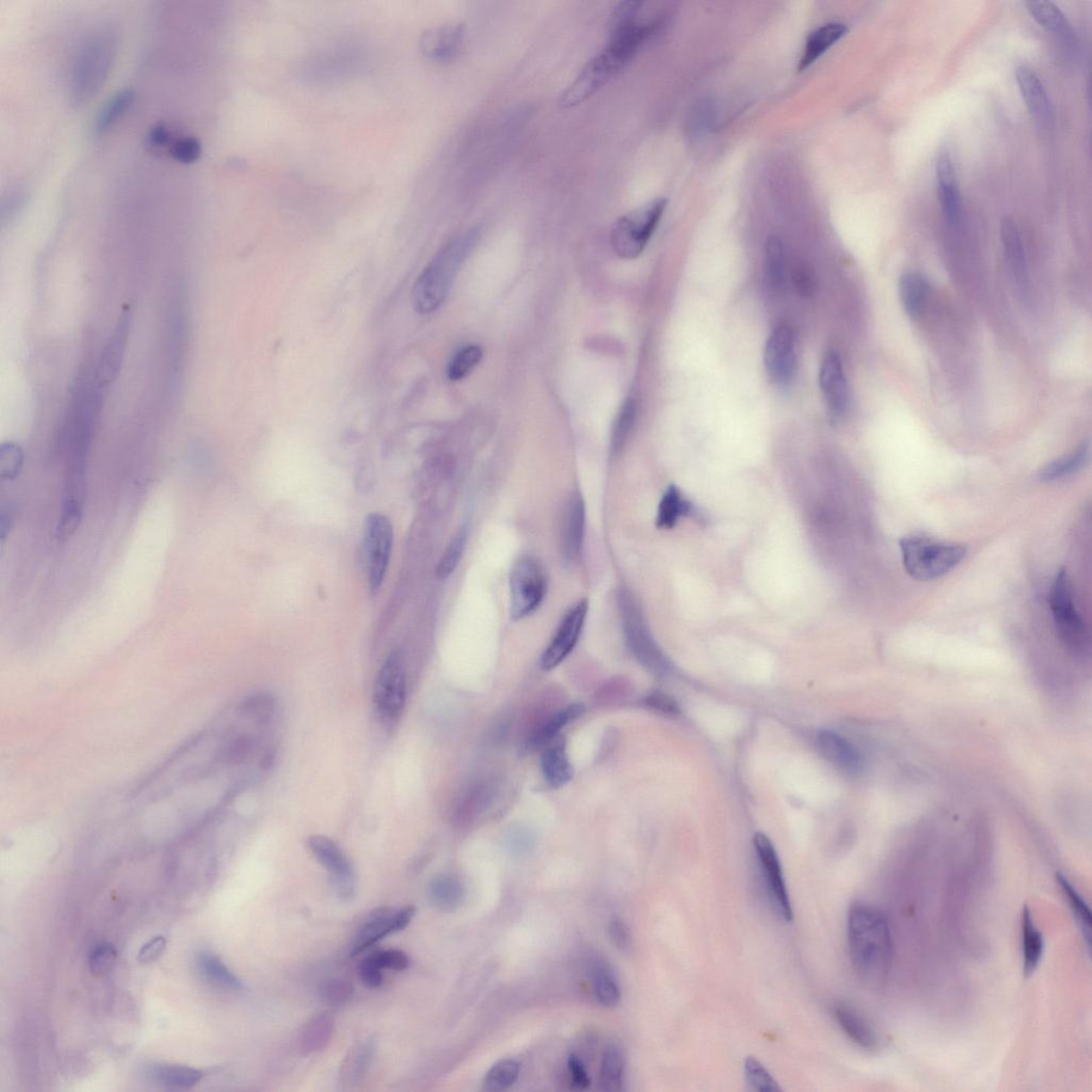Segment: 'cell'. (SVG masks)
<instances>
[{
    "mask_svg": "<svg viewBox=\"0 0 1092 1092\" xmlns=\"http://www.w3.org/2000/svg\"><path fill=\"white\" fill-rule=\"evenodd\" d=\"M354 985L346 979H332L323 988V996L326 1002L332 1005H341L347 1002L354 995Z\"/></svg>",
    "mask_w": 1092,
    "mask_h": 1092,
    "instance_id": "f5cc1de1",
    "label": "cell"
},
{
    "mask_svg": "<svg viewBox=\"0 0 1092 1092\" xmlns=\"http://www.w3.org/2000/svg\"><path fill=\"white\" fill-rule=\"evenodd\" d=\"M567 1073H569L570 1082L574 1088L579 1090L589 1088L590 1077L584 1060L579 1055L576 1053L570 1055L567 1059Z\"/></svg>",
    "mask_w": 1092,
    "mask_h": 1092,
    "instance_id": "11a10c76",
    "label": "cell"
},
{
    "mask_svg": "<svg viewBox=\"0 0 1092 1092\" xmlns=\"http://www.w3.org/2000/svg\"><path fill=\"white\" fill-rule=\"evenodd\" d=\"M928 293V283L918 273L904 274L899 280V297L904 310L909 316L916 319L923 310Z\"/></svg>",
    "mask_w": 1092,
    "mask_h": 1092,
    "instance_id": "4dcf8cb0",
    "label": "cell"
},
{
    "mask_svg": "<svg viewBox=\"0 0 1092 1092\" xmlns=\"http://www.w3.org/2000/svg\"><path fill=\"white\" fill-rule=\"evenodd\" d=\"M359 975L362 983L368 987V988H378L384 983L382 968L376 964L372 956H368L367 958L361 962Z\"/></svg>",
    "mask_w": 1092,
    "mask_h": 1092,
    "instance_id": "9f6ffc18",
    "label": "cell"
},
{
    "mask_svg": "<svg viewBox=\"0 0 1092 1092\" xmlns=\"http://www.w3.org/2000/svg\"><path fill=\"white\" fill-rule=\"evenodd\" d=\"M154 1081L166 1088L187 1090L195 1087L205 1077V1072L181 1065H154L147 1069Z\"/></svg>",
    "mask_w": 1092,
    "mask_h": 1092,
    "instance_id": "f1b7e54d",
    "label": "cell"
},
{
    "mask_svg": "<svg viewBox=\"0 0 1092 1092\" xmlns=\"http://www.w3.org/2000/svg\"><path fill=\"white\" fill-rule=\"evenodd\" d=\"M587 600H582L566 614L561 621L551 644L543 652L540 665L542 669L556 668L570 656L578 643L588 613Z\"/></svg>",
    "mask_w": 1092,
    "mask_h": 1092,
    "instance_id": "9a60e30c",
    "label": "cell"
},
{
    "mask_svg": "<svg viewBox=\"0 0 1092 1092\" xmlns=\"http://www.w3.org/2000/svg\"><path fill=\"white\" fill-rule=\"evenodd\" d=\"M764 276L767 286L780 292L786 282V250L781 239L771 237L765 246Z\"/></svg>",
    "mask_w": 1092,
    "mask_h": 1092,
    "instance_id": "836d02e7",
    "label": "cell"
},
{
    "mask_svg": "<svg viewBox=\"0 0 1092 1092\" xmlns=\"http://www.w3.org/2000/svg\"><path fill=\"white\" fill-rule=\"evenodd\" d=\"M428 894L431 902L442 911L453 912L459 908L466 897L465 886L452 874H440L430 881Z\"/></svg>",
    "mask_w": 1092,
    "mask_h": 1092,
    "instance_id": "4316f807",
    "label": "cell"
},
{
    "mask_svg": "<svg viewBox=\"0 0 1092 1092\" xmlns=\"http://www.w3.org/2000/svg\"><path fill=\"white\" fill-rule=\"evenodd\" d=\"M520 1076V1065L514 1059L499 1060L487 1071L484 1089L490 1092L505 1091L512 1087Z\"/></svg>",
    "mask_w": 1092,
    "mask_h": 1092,
    "instance_id": "60d3db41",
    "label": "cell"
},
{
    "mask_svg": "<svg viewBox=\"0 0 1092 1092\" xmlns=\"http://www.w3.org/2000/svg\"><path fill=\"white\" fill-rule=\"evenodd\" d=\"M592 980L597 1001L604 1007L613 1008L620 1003L621 991L612 968L606 961L595 958L592 961Z\"/></svg>",
    "mask_w": 1092,
    "mask_h": 1092,
    "instance_id": "1f68e13d",
    "label": "cell"
},
{
    "mask_svg": "<svg viewBox=\"0 0 1092 1092\" xmlns=\"http://www.w3.org/2000/svg\"><path fill=\"white\" fill-rule=\"evenodd\" d=\"M1090 455V446L1088 442H1083L1076 450H1073L1069 455L1060 456L1054 460L1051 464L1047 465L1042 468L1039 476L1041 480L1054 481L1071 476V475L1081 470L1087 464Z\"/></svg>",
    "mask_w": 1092,
    "mask_h": 1092,
    "instance_id": "e575fe53",
    "label": "cell"
},
{
    "mask_svg": "<svg viewBox=\"0 0 1092 1092\" xmlns=\"http://www.w3.org/2000/svg\"><path fill=\"white\" fill-rule=\"evenodd\" d=\"M147 139H149V144L153 147H163L170 144L171 135L168 128L163 125H158L151 129Z\"/></svg>",
    "mask_w": 1092,
    "mask_h": 1092,
    "instance_id": "6125c7cd",
    "label": "cell"
},
{
    "mask_svg": "<svg viewBox=\"0 0 1092 1092\" xmlns=\"http://www.w3.org/2000/svg\"><path fill=\"white\" fill-rule=\"evenodd\" d=\"M394 543L390 519L382 514H370L366 523V555L369 590L377 594L385 582Z\"/></svg>",
    "mask_w": 1092,
    "mask_h": 1092,
    "instance_id": "8fae6325",
    "label": "cell"
},
{
    "mask_svg": "<svg viewBox=\"0 0 1092 1092\" xmlns=\"http://www.w3.org/2000/svg\"><path fill=\"white\" fill-rule=\"evenodd\" d=\"M820 390L833 416L840 417L849 406V387L841 357L831 353L825 357L819 373Z\"/></svg>",
    "mask_w": 1092,
    "mask_h": 1092,
    "instance_id": "ac0fdd59",
    "label": "cell"
},
{
    "mask_svg": "<svg viewBox=\"0 0 1092 1092\" xmlns=\"http://www.w3.org/2000/svg\"><path fill=\"white\" fill-rule=\"evenodd\" d=\"M307 847L326 872L330 873L339 897L344 900L353 899L356 894L355 871L341 847L324 836H313L308 838Z\"/></svg>",
    "mask_w": 1092,
    "mask_h": 1092,
    "instance_id": "5bb4252c",
    "label": "cell"
},
{
    "mask_svg": "<svg viewBox=\"0 0 1092 1092\" xmlns=\"http://www.w3.org/2000/svg\"><path fill=\"white\" fill-rule=\"evenodd\" d=\"M467 541V532L466 528H462L450 540L446 550L444 551L442 557L436 566V576L439 579H446L458 566L462 555H464Z\"/></svg>",
    "mask_w": 1092,
    "mask_h": 1092,
    "instance_id": "ee69618b",
    "label": "cell"
},
{
    "mask_svg": "<svg viewBox=\"0 0 1092 1092\" xmlns=\"http://www.w3.org/2000/svg\"><path fill=\"white\" fill-rule=\"evenodd\" d=\"M24 450L15 442L4 443L0 447V478L14 481L22 472Z\"/></svg>",
    "mask_w": 1092,
    "mask_h": 1092,
    "instance_id": "bcb514c9",
    "label": "cell"
},
{
    "mask_svg": "<svg viewBox=\"0 0 1092 1092\" xmlns=\"http://www.w3.org/2000/svg\"><path fill=\"white\" fill-rule=\"evenodd\" d=\"M132 322L131 311L126 310L123 312L118 323L115 325L113 335L110 336L107 344L105 345L100 361H98L95 369L96 380L98 385L103 387H107L111 382H114L118 377L123 360H125Z\"/></svg>",
    "mask_w": 1092,
    "mask_h": 1092,
    "instance_id": "e0dca14e",
    "label": "cell"
},
{
    "mask_svg": "<svg viewBox=\"0 0 1092 1092\" xmlns=\"http://www.w3.org/2000/svg\"><path fill=\"white\" fill-rule=\"evenodd\" d=\"M166 939L164 936L153 937L149 942L141 947L138 954V961L140 964L147 965L155 961L160 957L165 949Z\"/></svg>",
    "mask_w": 1092,
    "mask_h": 1092,
    "instance_id": "680465c9",
    "label": "cell"
},
{
    "mask_svg": "<svg viewBox=\"0 0 1092 1092\" xmlns=\"http://www.w3.org/2000/svg\"><path fill=\"white\" fill-rule=\"evenodd\" d=\"M1023 972L1027 977L1037 970L1045 952V940L1034 921L1032 911L1024 907L1021 916Z\"/></svg>",
    "mask_w": 1092,
    "mask_h": 1092,
    "instance_id": "d4e9b609",
    "label": "cell"
},
{
    "mask_svg": "<svg viewBox=\"0 0 1092 1092\" xmlns=\"http://www.w3.org/2000/svg\"><path fill=\"white\" fill-rule=\"evenodd\" d=\"M608 934L615 946L620 949L631 947L632 937L627 925L619 917H614L609 923Z\"/></svg>",
    "mask_w": 1092,
    "mask_h": 1092,
    "instance_id": "6f0895ef",
    "label": "cell"
},
{
    "mask_svg": "<svg viewBox=\"0 0 1092 1092\" xmlns=\"http://www.w3.org/2000/svg\"><path fill=\"white\" fill-rule=\"evenodd\" d=\"M1016 79L1029 113L1041 125H1047L1051 119V103L1039 77L1028 67L1020 66L1017 67Z\"/></svg>",
    "mask_w": 1092,
    "mask_h": 1092,
    "instance_id": "603a6c76",
    "label": "cell"
},
{
    "mask_svg": "<svg viewBox=\"0 0 1092 1092\" xmlns=\"http://www.w3.org/2000/svg\"><path fill=\"white\" fill-rule=\"evenodd\" d=\"M1029 15L1048 33L1068 36L1071 28L1063 12L1050 2L1027 3Z\"/></svg>",
    "mask_w": 1092,
    "mask_h": 1092,
    "instance_id": "ab89813d",
    "label": "cell"
},
{
    "mask_svg": "<svg viewBox=\"0 0 1092 1092\" xmlns=\"http://www.w3.org/2000/svg\"><path fill=\"white\" fill-rule=\"evenodd\" d=\"M636 413V403L634 400L626 401L615 423L613 431V449L615 452H619L625 446L629 433H631L633 428Z\"/></svg>",
    "mask_w": 1092,
    "mask_h": 1092,
    "instance_id": "681fc988",
    "label": "cell"
},
{
    "mask_svg": "<svg viewBox=\"0 0 1092 1092\" xmlns=\"http://www.w3.org/2000/svg\"><path fill=\"white\" fill-rule=\"evenodd\" d=\"M625 1055L622 1048L616 1044L606 1047L602 1055L598 1083L604 1091H618L622 1087L625 1077Z\"/></svg>",
    "mask_w": 1092,
    "mask_h": 1092,
    "instance_id": "d6a6232c",
    "label": "cell"
},
{
    "mask_svg": "<svg viewBox=\"0 0 1092 1092\" xmlns=\"http://www.w3.org/2000/svg\"><path fill=\"white\" fill-rule=\"evenodd\" d=\"M745 1075L746 1083L756 1091L771 1092L780 1091V1086L776 1082L773 1076L768 1070L755 1057H748L745 1061Z\"/></svg>",
    "mask_w": 1092,
    "mask_h": 1092,
    "instance_id": "7dc6e473",
    "label": "cell"
},
{
    "mask_svg": "<svg viewBox=\"0 0 1092 1092\" xmlns=\"http://www.w3.org/2000/svg\"><path fill=\"white\" fill-rule=\"evenodd\" d=\"M466 34L465 25L462 24H447L430 29L423 35V52L436 61L454 59L464 46Z\"/></svg>",
    "mask_w": 1092,
    "mask_h": 1092,
    "instance_id": "44dd1931",
    "label": "cell"
},
{
    "mask_svg": "<svg viewBox=\"0 0 1092 1092\" xmlns=\"http://www.w3.org/2000/svg\"><path fill=\"white\" fill-rule=\"evenodd\" d=\"M764 364L771 380L786 385L796 369L795 338L787 326L780 325L771 333L764 351Z\"/></svg>",
    "mask_w": 1092,
    "mask_h": 1092,
    "instance_id": "2e32d148",
    "label": "cell"
},
{
    "mask_svg": "<svg viewBox=\"0 0 1092 1092\" xmlns=\"http://www.w3.org/2000/svg\"><path fill=\"white\" fill-rule=\"evenodd\" d=\"M14 521H15L14 510H12L11 508H9V509L3 508L2 516H0V536H2L3 541L5 539V536H8L9 530L12 528V524H14Z\"/></svg>",
    "mask_w": 1092,
    "mask_h": 1092,
    "instance_id": "be15d7a7",
    "label": "cell"
},
{
    "mask_svg": "<svg viewBox=\"0 0 1092 1092\" xmlns=\"http://www.w3.org/2000/svg\"><path fill=\"white\" fill-rule=\"evenodd\" d=\"M413 906L404 907L399 910L391 907H382L370 912L357 933L351 956L360 955L375 946L386 937L403 931L409 927L416 916Z\"/></svg>",
    "mask_w": 1092,
    "mask_h": 1092,
    "instance_id": "4fadbf2b",
    "label": "cell"
},
{
    "mask_svg": "<svg viewBox=\"0 0 1092 1092\" xmlns=\"http://www.w3.org/2000/svg\"><path fill=\"white\" fill-rule=\"evenodd\" d=\"M649 39V33L641 25L613 30L606 46L588 61L563 92L560 96L561 106H577L594 96L634 58L638 49Z\"/></svg>",
    "mask_w": 1092,
    "mask_h": 1092,
    "instance_id": "7a4b0ae2",
    "label": "cell"
},
{
    "mask_svg": "<svg viewBox=\"0 0 1092 1092\" xmlns=\"http://www.w3.org/2000/svg\"><path fill=\"white\" fill-rule=\"evenodd\" d=\"M478 238V230L472 228L460 234L437 253L413 288V307L417 313H434L446 302L456 274L471 255Z\"/></svg>",
    "mask_w": 1092,
    "mask_h": 1092,
    "instance_id": "3957f363",
    "label": "cell"
},
{
    "mask_svg": "<svg viewBox=\"0 0 1092 1092\" xmlns=\"http://www.w3.org/2000/svg\"><path fill=\"white\" fill-rule=\"evenodd\" d=\"M1001 238L1006 262L1013 270L1016 279L1024 282L1027 276L1026 255L1019 230L1013 219L1005 218L1002 221Z\"/></svg>",
    "mask_w": 1092,
    "mask_h": 1092,
    "instance_id": "f546056e",
    "label": "cell"
},
{
    "mask_svg": "<svg viewBox=\"0 0 1092 1092\" xmlns=\"http://www.w3.org/2000/svg\"><path fill=\"white\" fill-rule=\"evenodd\" d=\"M900 551L907 573L917 581L927 582L952 571L966 557L967 548L960 543L911 536L900 540Z\"/></svg>",
    "mask_w": 1092,
    "mask_h": 1092,
    "instance_id": "277c9868",
    "label": "cell"
},
{
    "mask_svg": "<svg viewBox=\"0 0 1092 1092\" xmlns=\"http://www.w3.org/2000/svg\"><path fill=\"white\" fill-rule=\"evenodd\" d=\"M667 200L654 199L616 221L612 231L614 251L625 260H634L644 252L662 219Z\"/></svg>",
    "mask_w": 1092,
    "mask_h": 1092,
    "instance_id": "5b68a950",
    "label": "cell"
},
{
    "mask_svg": "<svg viewBox=\"0 0 1092 1092\" xmlns=\"http://www.w3.org/2000/svg\"><path fill=\"white\" fill-rule=\"evenodd\" d=\"M483 349L479 346H467L459 351L449 363L448 378L452 381L465 379L483 359Z\"/></svg>",
    "mask_w": 1092,
    "mask_h": 1092,
    "instance_id": "f6af8a7d",
    "label": "cell"
},
{
    "mask_svg": "<svg viewBox=\"0 0 1092 1092\" xmlns=\"http://www.w3.org/2000/svg\"><path fill=\"white\" fill-rule=\"evenodd\" d=\"M646 703H647V706H650L653 708L658 709V711L663 712L665 714H677L678 713V708L676 706V703L674 700H672L671 698H669L668 696H666V695H663L660 693L652 694L649 696H647Z\"/></svg>",
    "mask_w": 1092,
    "mask_h": 1092,
    "instance_id": "94428289",
    "label": "cell"
},
{
    "mask_svg": "<svg viewBox=\"0 0 1092 1092\" xmlns=\"http://www.w3.org/2000/svg\"><path fill=\"white\" fill-rule=\"evenodd\" d=\"M586 510L579 496L571 497L567 503L563 528H561V548L566 564H574L581 557L585 536Z\"/></svg>",
    "mask_w": 1092,
    "mask_h": 1092,
    "instance_id": "ffe728a7",
    "label": "cell"
},
{
    "mask_svg": "<svg viewBox=\"0 0 1092 1092\" xmlns=\"http://www.w3.org/2000/svg\"><path fill=\"white\" fill-rule=\"evenodd\" d=\"M197 967L208 982L228 990L242 989V983L225 962L211 953H201L196 959Z\"/></svg>",
    "mask_w": 1092,
    "mask_h": 1092,
    "instance_id": "d590c367",
    "label": "cell"
},
{
    "mask_svg": "<svg viewBox=\"0 0 1092 1092\" xmlns=\"http://www.w3.org/2000/svg\"><path fill=\"white\" fill-rule=\"evenodd\" d=\"M406 700V677L403 656L394 651L387 656L376 677L374 703L382 721L393 724L404 712Z\"/></svg>",
    "mask_w": 1092,
    "mask_h": 1092,
    "instance_id": "30bf717a",
    "label": "cell"
},
{
    "mask_svg": "<svg viewBox=\"0 0 1092 1092\" xmlns=\"http://www.w3.org/2000/svg\"><path fill=\"white\" fill-rule=\"evenodd\" d=\"M754 842L764 879L766 882L770 904L783 921L792 922L794 912L791 899L788 897L785 876H783L779 857L776 855L774 845L763 833H757Z\"/></svg>",
    "mask_w": 1092,
    "mask_h": 1092,
    "instance_id": "7c38bea8",
    "label": "cell"
},
{
    "mask_svg": "<svg viewBox=\"0 0 1092 1092\" xmlns=\"http://www.w3.org/2000/svg\"><path fill=\"white\" fill-rule=\"evenodd\" d=\"M618 601L629 650L644 667L653 674L663 676L668 669L667 660L654 643L637 604L626 592H621Z\"/></svg>",
    "mask_w": 1092,
    "mask_h": 1092,
    "instance_id": "9c48e42d",
    "label": "cell"
},
{
    "mask_svg": "<svg viewBox=\"0 0 1092 1092\" xmlns=\"http://www.w3.org/2000/svg\"><path fill=\"white\" fill-rule=\"evenodd\" d=\"M170 154L178 163L185 165L193 164L201 156L202 145L196 138L183 137L172 144Z\"/></svg>",
    "mask_w": 1092,
    "mask_h": 1092,
    "instance_id": "816d5d0a",
    "label": "cell"
},
{
    "mask_svg": "<svg viewBox=\"0 0 1092 1092\" xmlns=\"http://www.w3.org/2000/svg\"><path fill=\"white\" fill-rule=\"evenodd\" d=\"M118 952L109 942L97 943L89 954L90 971L96 977L106 975L115 965Z\"/></svg>",
    "mask_w": 1092,
    "mask_h": 1092,
    "instance_id": "c3c4849f",
    "label": "cell"
},
{
    "mask_svg": "<svg viewBox=\"0 0 1092 1092\" xmlns=\"http://www.w3.org/2000/svg\"><path fill=\"white\" fill-rule=\"evenodd\" d=\"M370 956L382 970L390 968L394 971H404L410 965L408 955L400 949H387Z\"/></svg>",
    "mask_w": 1092,
    "mask_h": 1092,
    "instance_id": "db71d44e",
    "label": "cell"
},
{
    "mask_svg": "<svg viewBox=\"0 0 1092 1092\" xmlns=\"http://www.w3.org/2000/svg\"><path fill=\"white\" fill-rule=\"evenodd\" d=\"M937 196L948 225L957 224L961 214V197L954 165L947 151L941 152L936 164Z\"/></svg>",
    "mask_w": 1092,
    "mask_h": 1092,
    "instance_id": "d6986e66",
    "label": "cell"
},
{
    "mask_svg": "<svg viewBox=\"0 0 1092 1092\" xmlns=\"http://www.w3.org/2000/svg\"><path fill=\"white\" fill-rule=\"evenodd\" d=\"M1057 881L1067 903L1069 904L1072 915L1075 916L1077 923L1079 928H1081L1084 940L1087 944V947H1089L1091 935V911L1089 906L1086 903L1085 898L1079 894L1075 886L1063 874H1057Z\"/></svg>",
    "mask_w": 1092,
    "mask_h": 1092,
    "instance_id": "74e56055",
    "label": "cell"
},
{
    "mask_svg": "<svg viewBox=\"0 0 1092 1092\" xmlns=\"http://www.w3.org/2000/svg\"><path fill=\"white\" fill-rule=\"evenodd\" d=\"M375 1047L373 1042H366L359 1048H356L346 1064L344 1067L345 1076L351 1079V1082L356 1083L364 1076V1073L368 1069L370 1061L374 1057Z\"/></svg>",
    "mask_w": 1092,
    "mask_h": 1092,
    "instance_id": "f907efd6",
    "label": "cell"
},
{
    "mask_svg": "<svg viewBox=\"0 0 1092 1092\" xmlns=\"http://www.w3.org/2000/svg\"><path fill=\"white\" fill-rule=\"evenodd\" d=\"M584 711L585 708L582 705H571L560 709L559 712L552 716L551 718H548L546 723L535 732L530 744L534 746V748H538L540 746L550 744L555 738L557 737L558 733L561 731V729H563V727L572 723L573 720L577 719L579 716L583 715Z\"/></svg>",
    "mask_w": 1092,
    "mask_h": 1092,
    "instance_id": "f35d334b",
    "label": "cell"
},
{
    "mask_svg": "<svg viewBox=\"0 0 1092 1092\" xmlns=\"http://www.w3.org/2000/svg\"><path fill=\"white\" fill-rule=\"evenodd\" d=\"M1050 606L1055 626L1064 644L1075 653H1082L1088 645L1087 628L1073 600L1068 573L1061 569L1052 586Z\"/></svg>",
    "mask_w": 1092,
    "mask_h": 1092,
    "instance_id": "ba28073f",
    "label": "cell"
},
{
    "mask_svg": "<svg viewBox=\"0 0 1092 1092\" xmlns=\"http://www.w3.org/2000/svg\"><path fill=\"white\" fill-rule=\"evenodd\" d=\"M817 742L823 755L838 768L850 773L861 768L859 752L847 738L836 732L824 730L818 734Z\"/></svg>",
    "mask_w": 1092,
    "mask_h": 1092,
    "instance_id": "cb8c5ba5",
    "label": "cell"
},
{
    "mask_svg": "<svg viewBox=\"0 0 1092 1092\" xmlns=\"http://www.w3.org/2000/svg\"><path fill=\"white\" fill-rule=\"evenodd\" d=\"M849 957L857 977L872 989L885 987L893 964L890 923L877 907L856 903L847 919Z\"/></svg>",
    "mask_w": 1092,
    "mask_h": 1092,
    "instance_id": "6da1fadb",
    "label": "cell"
},
{
    "mask_svg": "<svg viewBox=\"0 0 1092 1092\" xmlns=\"http://www.w3.org/2000/svg\"><path fill=\"white\" fill-rule=\"evenodd\" d=\"M135 98V92L131 88H125L115 92V94L105 103L104 106L98 111L95 131L96 134H102L111 126H114L123 115L126 114L129 107L132 106Z\"/></svg>",
    "mask_w": 1092,
    "mask_h": 1092,
    "instance_id": "8d00e7d4",
    "label": "cell"
},
{
    "mask_svg": "<svg viewBox=\"0 0 1092 1092\" xmlns=\"http://www.w3.org/2000/svg\"><path fill=\"white\" fill-rule=\"evenodd\" d=\"M835 1017L838 1026L857 1046L869 1052L879 1050V1034L859 1011L848 1004L838 1003L835 1006Z\"/></svg>",
    "mask_w": 1092,
    "mask_h": 1092,
    "instance_id": "7402d4cb",
    "label": "cell"
},
{
    "mask_svg": "<svg viewBox=\"0 0 1092 1092\" xmlns=\"http://www.w3.org/2000/svg\"><path fill=\"white\" fill-rule=\"evenodd\" d=\"M333 1021L328 1015L315 1017L302 1035V1047L307 1052L320 1051L331 1039Z\"/></svg>",
    "mask_w": 1092,
    "mask_h": 1092,
    "instance_id": "b9f144b4",
    "label": "cell"
},
{
    "mask_svg": "<svg viewBox=\"0 0 1092 1092\" xmlns=\"http://www.w3.org/2000/svg\"><path fill=\"white\" fill-rule=\"evenodd\" d=\"M688 506L685 503L676 486H670L667 492L665 493L662 502L659 504L657 515V526L659 528H671L676 523L678 517L686 514Z\"/></svg>",
    "mask_w": 1092,
    "mask_h": 1092,
    "instance_id": "7bdbcfd3",
    "label": "cell"
},
{
    "mask_svg": "<svg viewBox=\"0 0 1092 1092\" xmlns=\"http://www.w3.org/2000/svg\"><path fill=\"white\" fill-rule=\"evenodd\" d=\"M114 41L108 34H100L80 51L74 72V96L76 102H87L104 85L111 61Z\"/></svg>",
    "mask_w": 1092,
    "mask_h": 1092,
    "instance_id": "52a82bcc",
    "label": "cell"
},
{
    "mask_svg": "<svg viewBox=\"0 0 1092 1092\" xmlns=\"http://www.w3.org/2000/svg\"><path fill=\"white\" fill-rule=\"evenodd\" d=\"M848 33L847 25L829 23L823 25L809 35L806 42L804 54L799 64V70L804 71L828 51L833 45L844 38Z\"/></svg>",
    "mask_w": 1092,
    "mask_h": 1092,
    "instance_id": "484cf974",
    "label": "cell"
},
{
    "mask_svg": "<svg viewBox=\"0 0 1092 1092\" xmlns=\"http://www.w3.org/2000/svg\"><path fill=\"white\" fill-rule=\"evenodd\" d=\"M546 591V574L539 559L529 555L517 559L510 574L511 618L516 621L533 615Z\"/></svg>",
    "mask_w": 1092,
    "mask_h": 1092,
    "instance_id": "8992f818",
    "label": "cell"
},
{
    "mask_svg": "<svg viewBox=\"0 0 1092 1092\" xmlns=\"http://www.w3.org/2000/svg\"><path fill=\"white\" fill-rule=\"evenodd\" d=\"M793 280L796 288L801 295H811L814 289L813 275L809 269L805 266H798L795 269Z\"/></svg>",
    "mask_w": 1092,
    "mask_h": 1092,
    "instance_id": "91938a15",
    "label": "cell"
},
{
    "mask_svg": "<svg viewBox=\"0 0 1092 1092\" xmlns=\"http://www.w3.org/2000/svg\"><path fill=\"white\" fill-rule=\"evenodd\" d=\"M551 743L541 756L542 773L548 785L560 787L571 781L573 769L563 740L557 739L556 742Z\"/></svg>",
    "mask_w": 1092,
    "mask_h": 1092,
    "instance_id": "83f0119b",
    "label": "cell"
}]
</instances>
